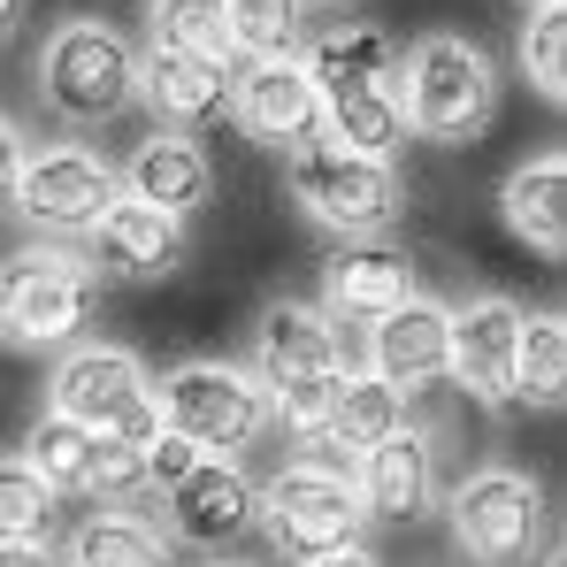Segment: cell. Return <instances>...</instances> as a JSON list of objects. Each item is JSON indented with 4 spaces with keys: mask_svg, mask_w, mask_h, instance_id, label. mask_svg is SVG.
Instances as JSON below:
<instances>
[{
    "mask_svg": "<svg viewBox=\"0 0 567 567\" xmlns=\"http://www.w3.org/2000/svg\"><path fill=\"white\" fill-rule=\"evenodd\" d=\"M207 453L192 445V437H177V430H154L146 445H138V468H146V498H162V491H177L192 468H199Z\"/></svg>",
    "mask_w": 567,
    "mask_h": 567,
    "instance_id": "obj_30",
    "label": "cell"
},
{
    "mask_svg": "<svg viewBox=\"0 0 567 567\" xmlns=\"http://www.w3.org/2000/svg\"><path fill=\"white\" fill-rule=\"evenodd\" d=\"M353 491H361V514H369V522H406V529H414V522L437 514V498H445L437 445L399 422L383 445H369V453L353 461Z\"/></svg>",
    "mask_w": 567,
    "mask_h": 567,
    "instance_id": "obj_15",
    "label": "cell"
},
{
    "mask_svg": "<svg viewBox=\"0 0 567 567\" xmlns=\"http://www.w3.org/2000/svg\"><path fill=\"white\" fill-rule=\"evenodd\" d=\"M62 567H177V545L162 537V522H146L138 506H93L70 545Z\"/></svg>",
    "mask_w": 567,
    "mask_h": 567,
    "instance_id": "obj_22",
    "label": "cell"
},
{
    "mask_svg": "<svg viewBox=\"0 0 567 567\" xmlns=\"http://www.w3.org/2000/svg\"><path fill=\"white\" fill-rule=\"evenodd\" d=\"M154 47H177V54H199V62H223V70L238 62L223 0H154Z\"/></svg>",
    "mask_w": 567,
    "mask_h": 567,
    "instance_id": "obj_26",
    "label": "cell"
},
{
    "mask_svg": "<svg viewBox=\"0 0 567 567\" xmlns=\"http://www.w3.org/2000/svg\"><path fill=\"white\" fill-rule=\"evenodd\" d=\"M138 100L154 107V131L199 138L207 123H223V115H230V70L146 39V54H138Z\"/></svg>",
    "mask_w": 567,
    "mask_h": 567,
    "instance_id": "obj_16",
    "label": "cell"
},
{
    "mask_svg": "<svg viewBox=\"0 0 567 567\" xmlns=\"http://www.w3.org/2000/svg\"><path fill=\"white\" fill-rule=\"evenodd\" d=\"M154 399H162V430L192 437L215 461H238L277 422L269 399H261V383H254V369H238V361H185V369L154 377Z\"/></svg>",
    "mask_w": 567,
    "mask_h": 567,
    "instance_id": "obj_9",
    "label": "cell"
},
{
    "mask_svg": "<svg viewBox=\"0 0 567 567\" xmlns=\"http://www.w3.org/2000/svg\"><path fill=\"white\" fill-rule=\"evenodd\" d=\"M514 62H522V78L537 85V100H553V107H560V100H567V0H545V8H529Z\"/></svg>",
    "mask_w": 567,
    "mask_h": 567,
    "instance_id": "obj_27",
    "label": "cell"
},
{
    "mask_svg": "<svg viewBox=\"0 0 567 567\" xmlns=\"http://www.w3.org/2000/svg\"><path fill=\"white\" fill-rule=\"evenodd\" d=\"M498 215L529 254H560L567 246V162L560 154H529L506 185H498Z\"/></svg>",
    "mask_w": 567,
    "mask_h": 567,
    "instance_id": "obj_23",
    "label": "cell"
},
{
    "mask_svg": "<svg viewBox=\"0 0 567 567\" xmlns=\"http://www.w3.org/2000/svg\"><path fill=\"white\" fill-rule=\"evenodd\" d=\"M284 185H291V199H299V215L322 223L338 246L383 238V230L399 223V207H406V185H399L391 162L346 154V146H330V138L291 146V154H284Z\"/></svg>",
    "mask_w": 567,
    "mask_h": 567,
    "instance_id": "obj_6",
    "label": "cell"
},
{
    "mask_svg": "<svg viewBox=\"0 0 567 567\" xmlns=\"http://www.w3.org/2000/svg\"><path fill=\"white\" fill-rule=\"evenodd\" d=\"M567 399V322L560 315H522L514 346V406H560Z\"/></svg>",
    "mask_w": 567,
    "mask_h": 567,
    "instance_id": "obj_25",
    "label": "cell"
},
{
    "mask_svg": "<svg viewBox=\"0 0 567 567\" xmlns=\"http://www.w3.org/2000/svg\"><path fill=\"white\" fill-rule=\"evenodd\" d=\"M31 85L47 100V115H62V123H78V131L115 123V115L138 100V47H131L115 23H100V16H70V23L47 31Z\"/></svg>",
    "mask_w": 567,
    "mask_h": 567,
    "instance_id": "obj_5",
    "label": "cell"
},
{
    "mask_svg": "<svg viewBox=\"0 0 567 567\" xmlns=\"http://www.w3.org/2000/svg\"><path fill=\"white\" fill-rule=\"evenodd\" d=\"M23 162H31V146H23V131L0 115V207L16 199V177H23Z\"/></svg>",
    "mask_w": 567,
    "mask_h": 567,
    "instance_id": "obj_32",
    "label": "cell"
},
{
    "mask_svg": "<svg viewBox=\"0 0 567 567\" xmlns=\"http://www.w3.org/2000/svg\"><path fill=\"white\" fill-rule=\"evenodd\" d=\"M399 422H406V399H399L391 383H377L369 369H361V377L346 369L338 391H330V406H322V422L299 437V445H307L299 461H322V468H346V475H353V461H361L369 445H383Z\"/></svg>",
    "mask_w": 567,
    "mask_h": 567,
    "instance_id": "obj_17",
    "label": "cell"
},
{
    "mask_svg": "<svg viewBox=\"0 0 567 567\" xmlns=\"http://www.w3.org/2000/svg\"><path fill=\"white\" fill-rule=\"evenodd\" d=\"M445 322H453V307H437V299H399L391 315L369 322V377L391 383L399 399L406 391H430V383H445Z\"/></svg>",
    "mask_w": 567,
    "mask_h": 567,
    "instance_id": "obj_18",
    "label": "cell"
},
{
    "mask_svg": "<svg viewBox=\"0 0 567 567\" xmlns=\"http://www.w3.org/2000/svg\"><path fill=\"white\" fill-rule=\"evenodd\" d=\"M100 315V277L70 246H16L0 261V346L16 353H70Z\"/></svg>",
    "mask_w": 567,
    "mask_h": 567,
    "instance_id": "obj_3",
    "label": "cell"
},
{
    "mask_svg": "<svg viewBox=\"0 0 567 567\" xmlns=\"http://www.w3.org/2000/svg\"><path fill=\"white\" fill-rule=\"evenodd\" d=\"M47 414L93 430L107 445H146L162 430V399H154V369L131 353V346H107V338H78L54 377H47Z\"/></svg>",
    "mask_w": 567,
    "mask_h": 567,
    "instance_id": "obj_4",
    "label": "cell"
},
{
    "mask_svg": "<svg viewBox=\"0 0 567 567\" xmlns=\"http://www.w3.org/2000/svg\"><path fill=\"white\" fill-rule=\"evenodd\" d=\"M514 346H522V307L506 291H483L468 307H453L445 322V377L483 406H514Z\"/></svg>",
    "mask_w": 567,
    "mask_h": 567,
    "instance_id": "obj_12",
    "label": "cell"
},
{
    "mask_svg": "<svg viewBox=\"0 0 567 567\" xmlns=\"http://www.w3.org/2000/svg\"><path fill=\"white\" fill-rule=\"evenodd\" d=\"M399 115L414 138L430 146H475L498 115V62L461 39V31H430L399 54Z\"/></svg>",
    "mask_w": 567,
    "mask_h": 567,
    "instance_id": "obj_1",
    "label": "cell"
},
{
    "mask_svg": "<svg viewBox=\"0 0 567 567\" xmlns=\"http://www.w3.org/2000/svg\"><path fill=\"white\" fill-rule=\"evenodd\" d=\"M307 567H383L369 545H338V553H322V560H307Z\"/></svg>",
    "mask_w": 567,
    "mask_h": 567,
    "instance_id": "obj_34",
    "label": "cell"
},
{
    "mask_svg": "<svg viewBox=\"0 0 567 567\" xmlns=\"http://www.w3.org/2000/svg\"><path fill=\"white\" fill-rule=\"evenodd\" d=\"M223 16L238 54H299L307 39V0H223Z\"/></svg>",
    "mask_w": 567,
    "mask_h": 567,
    "instance_id": "obj_29",
    "label": "cell"
},
{
    "mask_svg": "<svg viewBox=\"0 0 567 567\" xmlns=\"http://www.w3.org/2000/svg\"><path fill=\"white\" fill-rule=\"evenodd\" d=\"M399 299H414V261L383 238H353L322 261V315L330 322H377Z\"/></svg>",
    "mask_w": 567,
    "mask_h": 567,
    "instance_id": "obj_20",
    "label": "cell"
},
{
    "mask_svg": "<svg viewBox=\"0 0 567 567\" xmlns=\"http://www.w3.org/2000/svg\"><path fill=\"white\" fill-rule=\"evenodd\" d=\"M437 506H445V529H453L468 567H529L545 553V529H553L545 491L522 468H475Z\"/></svg>",
    "mask_w": 567,
    "mask_h": 567,
    "instance_id": "obj_8",
    "label": "cell"
},
{
    "mask_svg": "<svg viewBox=\"0 0 567 567\" xmlns=\"http://www.w3.org/2000/svg\"><path fill=\"white\" fill-rule=\"evenodd\" d=\"M299 70L315 78V100H346V93H383L399 85V39L383 23H361V16H338L307 39Z\"/></svg>",
    "mask_w": 567,
    "mask_h": 567,
    "instance_id": "obj_19",
    "label": "cell"
},
{
    "mask_svg": "<svg viewBox=\"0 0 567 567\" xmlns=\"http://www.w3.org/2000/svg\"><path fill=\"white\" fill-rule=\"evenodd\" d=\"M254 498H261L254 475L238 468V461H215L207 453L177 491H162V537L169 545H192V553H223V545H238L254 529Z\"/></svg>",
    "mask_w": 567,
    "mask_h": 567,
    "instance_id": "obj_13",
    "label": "cell"
},
{
    "mask_svg": "<svg viewBox=\"0 0 567 567\" xmlns=\"http://www.w3.org/2000/svg\"><path fill=\"white\" fill-rule=\"evenodd\" d=\"M346 377V346H338V322L307 299H269L261 322H254V383L269 399L284 430H315L330 391Z\"/></svg>",
    "mask_w": 567,
    "mask_h": 567,
    "instance_id": "obj_2",
    "label": "cell"
},
{
    "mask_svg": "<svg viewBox=\"0 0 567 567\" xmlns=\"http://www.w3.org/2000/svg\"><path fill=\"white\" fill-rule=\"evenodd\" d=\"M230 115L254 146H307L322 138V100H315V78L299 70V54H238L230 62Z\"/></svg>",
    "mask_w": 567,
    "mask_h": 567,
    "instance_id": "obj_11",
    "label": "cell"
},
{
    "mask_svg": "<svg viewBox=\"0 0 567 567\" xmlns=\"http://www.w3.org/2000/svg\"><path fill=\"white\" fill-rule=\"evenodd\" d=\"M23 16H31V0H0V47L23 31Z\"/></svg>",
    "mask_w": 567,
    "mask_h": 567,
    "instance_id": "obj_35",
    "label": "cell"
},
{
    "mask_svg": "<svg viewBox=\"0 0 567 567\" xmlns=\"http://www.w3.org/2000/svg\"><path fill=\"white\" fill-rule=\"evenodd\" d=\"M54 491L23 468L16 453H0V545H47L54 537Z\"/></svg>",
    "mask_w": 567,
    "mask_h": 567,
    "instance_id": "obj_28",
    "label": "cell"
},
{
    "mask_svg": "<svg viewBox=\"0 0 567 567\" xmlns=\"http://www.w3.org/2000/svg\"><path fill=\"white\" fill-rule=\"evenodd\" d=\"M307 8H353V0H307Z\"/></svg>",
    "mask_w": 567,
    "mask_h": 567,
    "instance_id": "obj_36",
    "label": "cell"
},
{
    "mask_svg": "<svg viewBox=\"0 0 567 567\" xmlns=\"http://www.w3.org/2000/svg\"><path fill=\"white\" fill-rule=\"evenodd\" d=\"M115 185L131 192V199H146V207H162V215H177V223H192L215 199V162L199 154V138L154 131V138L131 146V162L115 169Z\"/></svg>",
    "mask_w": 567,
    "mask_h": 567,
    "instance_id": "obj_21",
    "label": "cell"
},
{
    "mask_svg": "<svg viewBox=\"0 0 567 567\" xmlns=\"http://www.w3.org/2000/svg\"><path fill=\"white\" fill-rule=\"evenodd\" d=\"M0 567H62L47 545H0Z\"/></svg>",
    "mask_w": 567,
    "mask_h": 567,
    "instance_id": "obj_33",
    "label": "cell"
},
{
    "mask_svg": "<svg viewBox=\"0 0 567 567\" xmlns=\"http://www.w3.org/2000/svg\"><path fill=\"white\" fill-rule=\"evenodd\" d=\"M85 498H100V506H131V498H146L138 445H107V437H100V453H93V491H85Z\"/></svg>",
    "mask_w": 567,
    "mask_h": 567,
    "instance_id": "obj_31",
    "label": "cell"
},
{
    "mask_svg": "<svg viewBox=\"0 0 567 567\" xmlns=\"http://www.w3.org/2000/svg\"><path fill=\"white\" fill-rule=\"evenodd\" d=\"M254 529H261V545H269L284 567H307V560H322V553H338V545H361L369 514H361V491H353L346 468L291 461L284 475L261 483Z\"/></svg>",
    "mask_w": 567,
    "mask_h": 567,
    "instance_id": "obj_7",
    "label": "cell"
},
{
    "mask_svg": "<svg viewBox=\"0 0 567 567\" xmlns=\"http://www.w3.org/2000/svg\"><path fill=\"white\" fill-rule=\"evenodd\" d=\"M115 162L93 154V146H39L31 162H23V177H16V215H23V230H39L47 246H62V238H85L100 223V207L115 199Z\"/></svg>",
    "mask_w": 567,
    "mask_h": 567,
    "instance_id": "obj_10",
    "label": "cell"
},
{
    "mask_svg": "<svg viewBox=\"0 0 567 567\" xmlns=\"http://www.w3.org/2000/svg\"><path fill=\"white\" fill-rule=\"evenodd\" d=\"M93 453H100V437L93 430H78V422H62V414H39L31 430H23V468L39 475L54 498H85L93 491Z\"/></svg>",
    "mask_w": 567,
    "mask_h": 567,
    "instance_id": "obj_24",
    "label": "cell"
},
{
    "mask_svg": "<svg viewBox=\"0 0 567 567\" xmlns=\"http://www.w3.org/2000/svg\"><path fill=\"white\" fill-rule=\"evenodd\" d=\"M85 238H93V277L162 284V277L185 269V223L162 215V207H146V199H131V192H115L100 207V223Z\"/></svg>",
    "mask_w": 567,
    "mask_h": 567,
    "instance_id": "obj_14",
    "label": "cell"
},
{
    "mask_svg": "<svg viewBox=\"0 0 567 567\" xmlns=\"http://www.w3.org/2000/svg\"><path fill=\"white\" fill-rule=\"evenodd\" d=\"M522 8H545V0H522Z\"/></svg>",
    "mask_w": 567,
    "mask_h": 567,
    "instance_id": "obj_37",
    "label": "cell"
}]
</instances>
